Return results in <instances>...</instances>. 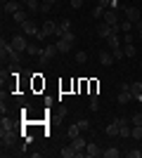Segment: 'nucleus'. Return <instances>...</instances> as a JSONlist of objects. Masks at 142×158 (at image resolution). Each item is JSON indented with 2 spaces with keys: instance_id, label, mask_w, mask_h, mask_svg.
<instances>
[{
  "instance_id": "f257e3e1",
  "label": "nucleus",
  "mask_w": 142,
  "mask_h": 158,
  "mask_svg": "<svg viewBox=\"0 0 142 158\" xmlns=\"http://www.w3.org/2000/svg\"><path fill=\"white\" fill-rule=\"evenodd\" d=\"M0 50H2V57L7 54V57H10L12 61H19V54H21V52H17V50H14L12 43H5V38L0 40Z\"/></svg>"
},
{
  "instance_id": "f03ea898",
  "label": "nucleus",
  "mask_w": 142,
  "mask_h": 158,
  "mask_svg": "<svg viewBox=\"0 0 142 158\" xmlns=\"http://www.w3.org/2000/svg\"><path fill=\"white\" fill-rule=\"evenodd\" d=\"M17 139V132L12 130V127H2V132H0V142H2V149L5 146H10Z\"/></svg>"
},
{
  "instance_id": "7ed1b4c3",
  "label": "nucleus",
  "mask_w": 142,
  "mask_h": 158,
  "mask_svg": "<svg viewBox=\"0 0 142 158\" xmlns=\"http://www.w3.org/2000/svg\"><path fill=\"white\" fill-rule=\"evenodd\" d=\"M71 146H74V149H76V153H78L76 158H81V156H85V146H88V142H85V139H83L81 135H78V137H74V139H71Z\"/></svg>"
},
{
  "instance_id": "20e7f679",
  "label": "nucleus",
  "mask_w": 142,
  "mask_h": 158,
  "mask_svg": "<svg viewBox=\"0 0 142 158\" xmlns=\"http://www.w3.org/2000/svg\"><path fill=\"white\" fill-rule=\"evenodd\" d=\"M10 43H12V47L17 50V52H26V50H28V43H26V38H24V35H12V40H10Z\"/></svg>"
},
{
  "instance_id": "39448f33",
  "label": "nucleus",
  "mask_w": 142,
  "mask_h": 158,
  "mask_svg": "<svg viewBox=\"0 0 142 158\" xmlns=\"http://www.w3.org/2000/svg\"><path fill=\"white\" fill-rule=\"evenodd\" d=\"M123 12H126V19H128V21H133V24L140 21V10H137L135 5H126V7H123Z\"/></svg>"
},
{
  "instance_id": "423d86ee",
  "label": "nucleus",
  "mask_w": 142,
  "mask_h": 158,
  "mask_svg": "<svg viewBox=\"0 0 142 158\" xmlns=\"http://www.w3.org/2000/svg\"><path fill=\"white\" fill-rule=\"evenodd\" d=\"M57 52H59V50H57V45H45V47L41 50V54H38V57H41L43 61H50Z\"/></svg>"
},
{
  "instance_id": "0eeeda50",
  "label": "nucleus",
  "mask_w": 142,
  "mask_h": 158,
  "mask_svg": "<svg viewBox=\"0 0 142 158\" xmlns=\"http://www.w3.org/2000/svg\"><path fill=\"white\" fill-rule=\"evenodd\" d=\"M21 26H24V33H26V35H36V33L41 31V28H38V24H36L33 19H26Z\"/></svg>"
},
{
  "instance_id": "6e6552de",
  "label": "nucleus",
  "mask_w": 142,
  "mask_h": 158,
  "mask_svg": "<svg viewBox=\"0 0 142 158\" xmlns=\"http://www.w3.org/2000/svg\"><path fill=\"white\" fill-rule=\"evenodd\" d=\"M85 156H88V158H97V156H102L100 146L95 144V142H88V146H85Z\"/></svg>"
},
{
  "instance_id": "1a4fd4ad",
  "label": "nucleus",
  "mask_w": 142,
  "mask_h": 158,
  "mask_svg": "<svg viewBox=\"0 0 142 158\" xmlns=\"http://www.w3.org/2000/svg\"><path fill=\"white\" fill-rule=\"evenodd\" d=\"M67 31H71V21H69V19H62L59 24H57V33H54V35H57V38H62Z\"/></svg>"
},
{
  "instance_id": "9d476101",
  "label": "nucleus",
  "mask_w": 142,
  "mask_h": 158,
  "mask_svg": "<svg viewBox=\"0 0 142 158\" xmlns=\"http://www.w3.org/2000/svg\"><path fill=\"white\" fill-rule=\"evenodd\" d=\"M97 35H100V38H104V40L111 35V26H109L107 21H100V26H97Z\"/></svg>"
},
{
  "instance_id": "9b49d317",
  "label": "nucleus",
  "mask_w": 142,
  "mask_h": 158,
  "mask_svg": "<svg viewBox=\"0 0 142 158\" xmlns=\"http://www.w3.org/2000/svg\"><path fill=\"white\" fill-rule=\"evenodd\" d=\"M19 10H21L19 0H7V2H5V12L7 14H14V12H19Z\"/></svg>"
},
{
  "instance_id": "f8f14e48",
  "label": "nucleus",
  "mask_w": 142,
  "mask_h": 158,
  "mask_svg": "<svg viewBox=\"0 0 142 158\" xmlns=\"http://www.w3.org/2000/svg\"><path fill=\"white\" fill-rule=\"evenodd\" d=\"M102 21H107L109 26L118 24V19H116V10H107V12H104V17H102Z\"/></svg>"
},
{
  "instance_id": "ddd939ff",
  "label": "nucleus",
  "mask_w": 142,
  "mask_h": 158,
  "mask_svg": "<svg viewBox=\"0 0 142 158\" xmlns=\"http://www.w3.org/2000/svg\"><path fill=\"white\" fill-rule=\"evenodd\" d=\"M43 31H45V35H54V33H57V24H54L52 19L43 21Z\"/></svg>"
},
{
  "instance_id": "4468645a",
  "label": "nucleus",
  "mask_w": 142,
  "mask_h": 158,
  "mask_svg": "<svg viewBox=\"0 0 142 158\" xmlns=\"http://www.w3.org/2000/svg\"><path fill=\"white\" fill-rule=\"evenodd\" d=\"M100 64L102 66H111V64H114V54H111V50H109V52H100Z\"/></svg>"
},
{
  "instance_id": "2eb2a0df",
  "label": "nucleus",
  "mask_w": 142,
  "mask_h": 158,
  "mask_svg": "<svg viewBox=\"0 0 142 158\" xmlns=\"http://www.w3.org/2000/svg\"><path fill=\"white\" fill-rule=\"evenodd\" d=\"M130 99H135L130 90H121V92H118V104H121V106H123V104H128Z\"/></svg>"
},
{
  "instance_id": "dca6fc26",
  "label": "nucleus",
  "mask_w": 142,
  "mask_h": 158,
  "mask_svg": "<svg viewBox=\"0 0 142 158\" xmlns=\"http://www.w3.org/2000/svg\"><path fill=\"white\" fill-rule=\"evenodd\" d=\"M74 47V43H69V40H64V38H59V43H57V50H59L62 54H67L69 50Z\"/></svg>"
},
{
  "instance_id": "f3484780",
  "label": "nucleus",
  "mask_w": 142,
  "mask_h": 158,
  "mask_svg": "<svg viewBox=\"0 0 142 158\" xmlns=\"http://www.w3.org/2000/svg\"><path fill=\"white\" fill-rule=\"evenodd\" d=\"M28 12H41V0H24Z\"/></svg>"
},
{
  "instance_id": "a211bd4d",
  "label": "nucleus",
  "mask_w": 142,
  "mask_h": 158,
  "mask_svg": "<svg viewBox=\"0 0 142 158\" xmlns=\"http://www.w3.org/2000/svg\"><path fill=\"white\" fill-rule=\"evenodd\" d=\"M76 156H78V153H76V149H74L71 144L62 149V158H76Z\"/></svg>"
},
{
  "instance_id": "6ab92c4d",
  "label": "nucleus",
  "mask_w": 142,
  "mask_h": 158,
  "mask_svg": "<svg viewBox=\"0 0 142 158\" xmlns=\"http://www.w3.org/2000/svg\"><path fill=\"white\" fill-rule=\"evenodd\" d=\"M102 156H104V158H118V156H121V151H118L116 146H109L107 151H102Z\"/></svg>"
},
{
  "instance_id": "aec40b11",
  "label": "nucleus",
  "mask_w": 142,
  "mask_h": 158,
  "mask_svg": "<svg viewBox=\"0 0 142 158\" xmlns=\"http://www.w3.org/2000/svg\"><path fill=\"white\" fill-rule=\"evenodd\" d=\"M104 132H107L109 137H118V125H116L114 120H111V123L107 125V130H104Z\"/></svg>"
},
{
  "instance_id": "412c9836",
  "label": "nucleus",
  "mask_w": 142,
  "mask_h": 158,
  "mask_svg": "<svg viewBox=\"0 0 142 158\" xmlns=\"http://www.w3.org/2000/svg\"><path fill=\"white\" fill-rule=\"evenodd\" d=\"M78 135H81V127H78V123H76V125H71V127L67 130V137H69V139L78 137Z\"/></svg>"
},
{
  "instance_id": "4be33fe9",
  "label": "nucleus",
  "mask_w": 142,
  "mask_h": 158,
  "mask_svg": "<svg viewBox=\"0 0 142 158\" xmlns=\"http://www.w3.org/2000/svg\"><path fill=\"white\" fill-rule=\"evenodd\" d=\"M130 92H133V97H140L142 94V83L137 80V83H130Z\"/></svg>"
},
{
  "instance_id": "5701e85b",
  "label": "nucleus",
  "mask_w": 142,
  "mask_h": 158,
  "mask_svg": "<svg viewBox=\"0 0 142 158\" xmlns=\"http://www.w3.org/2000/svg\"><path fill=\"white\" fill-rule=\"evenodd\" d=\"M107 43H109V50H116V47H121V43H118V35H109Z\"/></svg>"
},
{
  "instance_id": "b1692460",
  "label": "nucleus",
  "mask_w": 142,
  "mask_h": 158,
  "mask_svg": "<svg viewBox=\"0 0 142 158\" xmlns=\"http://www.w3.org/2000/svg\"><path fill=\"white\" fill-rule=\"evenodd\" d=\"M12 17H14V21H17V24H24V21L28 19V17H26V12H24V10H19V12H14Z\"/></svg>"
},
{
  "instance_id": "393cba45",
  "label": "nucleus",
  "mask_w": 142,
  "mask_h": 158,
  "mask_svg": "<svg viewBox=\"0 0 142 158\" xmlns=\"http://www.w3.org/2000/svg\"><path fill=\"white\" fill-rule=\"evenodd\" d=\"M41 50H43V47H38V45H28L26 54H31V57H38V54H41Z\"/></svg>"
},
{
  "instance_id": "a878e982",
  "label": "nucleus",
  "mask_w": 142,
  "mask_h": 158,
  "mask_svg": "<svg viewBox=\"0 0 142 158\" xmlns=\"http://www.w3.org/2000/svg\"><path fill=\"white\" fill-rule=\"evenodd\" d=\"M123 52H126V57H135V47H133V43H126Z\"/></svg>"
},
{
  "instance_id": "bb28decb",
  "label": "nucleus",
  "mask_w": 142,
  "mask_h": 158,
  "mask_svg": "<svg viewBox=\"0 0 142 158\" xmlns=\"http://www.w3.org/2000/svg\"><path fill=\"white\" fill-rule=\"evenodd\" d=\"M130 137L142 139V125H133V132H130Z\"/></svg>"
},
{
  "instance_id": "cd10ccee",
  "label": "nucleus",
  "mask_w": 142,
  "mask_h": 158,
  "mask_svg": "<svg viewBox=\"0 0 142 158\" xmlns=\"http://www.w3.org/2000/svg\"><path fill=\"white\" fill-rule=\"evenodd\" d=\"M130 28H133V21H121V33H130Z\"/></svg>"
},
{
  "instance_id": "c85d7f7f",
  "label": "nucleus",
  "mask_w": 142,
  "mask_h": 158,
  "mask_svg": "<svg viewBox=\"0 0 142 158\" xmlns=\"http://www.w3.org/2000/svg\"><path fill=\"white\" fill-rule=\"evenodd\" d=\"M111 54H114V59H123V57H126L123 47H116V50H111Z\"/></svg>"
},
{
  "instance_id": "c756f323",
  "label": "nucleus",
  "mask_w": 142,
  "mask_h": 158,
  "mask_svg": "<svg viewBox=\"0 0 142 158\" xmlns=\"http://www.w3.org/2000/svg\"><path fill=\"white\" fill-rule=\"evenodd\" d=\"M76 61H78V64H85V61H88V54L83 52V50H81V52H76Z\"/></svg>"
},
{
  "instance_id": "7c9ffc66",
  "label": "nucleus",
  "mask_w": 142,
  "mask_h": 158,
  "mask_svg": "<svg viewBox=\"0 0 142 158\" xmlns=\"http://www.w3.org/2000/svg\"><path fill=\"white\" fill-rule=\"evenodd\" d=\"M104 12H107V10H104V7H100V5H97V7L93 10V14L97 17V19H102V17H104Z\"/></svg>"
},
{
  "instance_id": "2f4dec72",
  "label": "nucleus",
  "mask_w": 142,
  "mask_h": 158,
  "mask_svg": "<svg viewBox=\"0 0 142 158\" xmlns=\"http://www.w3.org/2000/svg\"><path fill=\"white\" fill-rule=\"evenodd\" d=\"M130 125H142V113H135V116L130 118Z\"/></svg>"
},
{
  "instance_id": "473e14b6",
  "label": "nucleus",
  "mask_w": 142,
  "mask_h": 158,
  "mask_svg": "<svg viewBox=\"0 0 142 158\" xmlns=\"http://www.w3.org/2000/svg\"><path fill=\"white\" fill-rule=\"evenodd\" d=\"M62 38H64V40H69V43H74V40H76V33H74V31H67L64 35H62Z\"/></svg>"
},
{
  "instance_id": "72a5a7b5",
  "label": "nucleus",
  "mask_w": 142,
  "mask_h": 158,
  "mask_svg": "<svg viewBox=\"0 0 142 158\" xmlns=\"http://www.w3.org/2000/svg\"><path fill=\"white\" fill-rule=\"evenodd\" d=\"M50 7H52L50 2H41V14H47V12H50Z\"/></svg>"
},
{
  "instance_id": "f704fd0d",
  "label": "nucleus",
  "mask_w": 142,
  "mask_h": 158,
  "mask_svg": "<svg viewBox=\"0 0 142 158\" xmlns=\"http://www.w3.org/2000/svg\"><path fill=\"white\" fill-rule=\"evenodd\" d=\"M126 156H128V158H140V156H142V151H137V149H133V151H128V153H126Z\"/></svg>"
},
{
  "instance_id": "c9c22d12",
  "label": "nucleus",
  "mask_w": 142,
  "mask_h": 158,
  "mask_svg": "<svg viewBox=\"0 0 142 158\" xmlns=\"http://www.w3.org/2000/svg\"><path fill=\"white\" fill-rule=\"evenodd\" d=\"M90 109H93V111H97V109H100V102H97V97L90 99Z\"/></svg>"
},
{
  "instance_id": "e433bc0d",
  "label": "nucleus",
  "mask_w": 142,
  "mask_h": 158,
  "mask_svg": "<svg viewBox=\"0 0 142 158\" xmlns=\"http://www.w3.org/2000/svg\"><path fill=\"white\" fill-rule=\"evenodd\" d=\"M78 127H81V130H88V127H90V120H85V118L78 120Z\"/></svg>"
},
{
  "instance_id": "4c0bfd02",
  "label": "nucleus",
  "mask_w": 142,
  "mask_h": 158,
  "mask_svg": "<svg viewBox=\"0 0 142 158\" xmlns=\"http://www.w3.org/2000/svg\"><path fill=\"white\" fill-rule=\"evenodd\" d=\"M0 127H12V123H10V120L2 116V120H0Z\"/></svg>"
},
{
  "instance_id": "58836bf2",
  "label": "nucleus",
  "mask_w": 142,
  "mask_h": 158,
  "mask_svg": "<svg viewBox=\"0 0 142 158\" xmlns=\"http://www.w3.org/2000/svg\"><path fill=\"white\" fill-rule=\"evenodd\" d=\"M81 5H83V0H71V7H74V10H78Z\"/></svg>"
},
{
  "instance_id": "ea45409f",
  "label": "nucleus",
  "mask_w": 142,
  "mask_h": 158,
  "mask_svg": "<svg viewBox=\"0 0 142 158\" xmlns=\"http://www.w3.org/2000/svg\"><path fill=\"white\" fill-rule=\"evenodd\" d=\"M137 33H140V38H142V19L137 21Z\"/></svg>"
},
{
  "instance_id": "a19ab883",
  "label": "nucleus",
  "mask_w": 142,
  "mask_h": 158,
  "mask_svg": "<svg viewBox=\"0 0 142 158\" xmlns=\"http://www.w3.org/2000/svg\"><path fill=\"white\" fill-rule=\"evenodd\" d=\"M109 5V0H100V7H107Z\"/></svg>"
},
{
  "instance_id": "79ce46f5",
  "label": "nucleus",
  "mask_w": 142,
  "mask_h": 158,
  "mask_svg": "<svg viewBox=\"0 0 142 158\" xmlns=\"http://www.w3.org/2000/svg\"><path fill=\"white\" fill-rule=\"evenodd\" d=\"M43 2H50V5H54V2H57V0H43Z\"/></svg>"
},
{
  "instance_id": "37998d69",
  "label": "nucleus",
  "mask_w": 142,
  "mask_h": 158,
  "mask_svg": "<svg viewBox=\"0 0 142 158\" xmlns=\"http://www.w3.org/2000/svg\"><path fill=\"white\" fill-rule=\"evenodd\" d=\"M83 2H85V0H83Z\"/></svg>"
}]
</instances>
